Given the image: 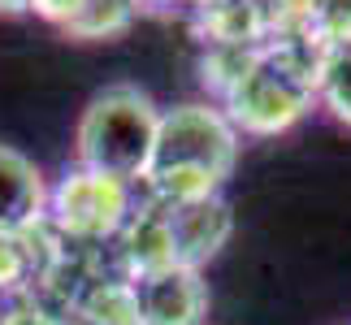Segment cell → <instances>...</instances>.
I'll return each instance as SVG.
<instances>
[{"mask_svg": "<svg viewBox=\"0 0 351 325\" xmlns=\"http://www.w3.org/2000/svg\"><path fill=\"white\" fill-rule=\"evenodd\" d=\"M239 165V130L221 104L186 100L160 108L156 143L143 169V186L160 204L217 195Z\"/></svg>", "mask_w": 351, "mask_h": 325, "instance_id": "cell-1", "label": "cell"}, {"mask_svg": "<svg viewBox=\"0 0 351 325\" xmlns=\"http://www.w3.org/2000/svg\"><path fill=\"white\" fill-rule=\"evenodd\" d=\"M160 108L134 83H113L87 100L74 126V156L83 169L113 173L121 182L143 178L147 156L156 143Z\"/></svg>", "mask_w": 351, "mask_h": 325, "instance_id": "cell-2", "label": "cell"}, {"mask_svg": "<svg viewBox=\"0 0 351 325\" xmlns=\"http://www.w3.org/2000/svg\"><path fill=\"white\" fill-rule=\"evenodd\" d=\"M317 96V74L295 70L287 57H256L247 65H239L234 83L226 87V117L234 121V130L243 134H278L295 126L308 104Z\"/></svg>", "mask_w": 351, "mask_h": 325, "instance_id": "cell-3", "label": "cell"}, {"mask_svg": "<svg viewBox=\"0 0 351 325\" xmlns=\"http://www.w3.org/2000/svg\"><path fill=\"white\" fill-rule=\"evenodd\" d=\"M134 182H121L113 173H96V169H70L57 186H48V221L70 239L96 243V239H113L126 230L134 217Z\"/></svg>", "mask_w": 351, "mask_h": 325, "instance_id": "cell-4", "label": "cell"}, {"mask_svg": "<svg viewBox=\"0 0 351 325\" xmlns=\"http://www.w3.org/2000/svg\"><path fill=\"white\" fill-rule=\"evenodd\" d=\"M126 287L139 325H204L208 317V282L199 278V269L156 265L130 274Z\"/></svg>", "mask_w": 351, "mask_h": 325, "instance_id": "cell-5", "label": "cell"}, {"mask_svg": "<svg viewBox=\"0 0 351 325\" xmlns=\"http://www.w3.org/2000/svg\"><path fill=\"white\" fill-rule=\"evenodd\" d=\"M160 230H165V248H169V265H186L199 269L213 261L234 234V213L221 195H204V200H182V204H160Z\"/></svg>", "mask_w": 351, "mask_h": 325, "instance_id": "cell-6", "label": "cell"}, {"mask_svg": "<svg viewBox=\"0 0 351 325\" xmlns=\"http://www.w3.org/2000/svg\"><path fill=\"white\" fill-rule=\"evenodd\" d=\"M48 217V178L26 152L0 143V234H22Z\"/></svg>", "mask_w": 351, "mask_h": 325, "instance_id": "cell-7", "label": "cell"}, {"mask_svg": "<svg viewBox=\"0 0 351 325\" xmlns=\"http://www.w3.org/2000/svg\"><path fill=\"white\" fill-rule=\"evenodd\" d=\"M317 96H321V104H326L334 117L343 121V126H351V35L330 52L326 61H321Z\"/></svg>", "mask_w": 351, "mask_h": 325, "instance_id": "cell-8", "label": "cell"}, {"mask_svg": "<svg viewBox=\"0 0 351 325\" xmlns=\"http://www.w3.org/2000/svg\"><path fill=\"white\" fill-rule=\"evenodd\" d=\"M130 5L134 0H83L78 18L65 26L70 35H83V39H100V35H113L130 22Z\"/></svg>", "mask_w": 351, "mask_h": 325, "instance_id": "cell-9", "label": "cell"}, {"mask_svg": "<svg viewBox=\"0 0 351 325\" xmlns=\"http://www.w3.org/2000/svg\"><path fill=\"white\" fill-rule=\"evenodd\" d=\"M22 278V252H18V234H0V291H9Z\"/></svg>", "mask_w": 351, "mask_h": 325, "instance_id": "cell-10", "label": "cell"}, {"mask_svg": "<svg viewBox=\"0 0 351 325\" xmlns=\"http://www.w3.org/2000/svg\"><path fill=\"white\" fill-rule=\"evenodd\" d=\"M31 9L39 13V18L57 22V26H70L78 18V9H83V0H31Z\"/></svg>", "mask_w": 351, "mask_h": 325, "instance_id": "cell-11", "label": "cell"}, {"mask_svg": "<svg viewBox=\"0 0 351 325\" xmlns=\"http://www.w3.org/2000/svg\"><path fill=\"white\" fill-rule=\"evenodd\" d=\"M0 9H31V0H0Z\"/></svg>", "mask_w": 351, "mask_h": 325, "instance_id": "cell-12", "label": "cell"}]
</instances>
